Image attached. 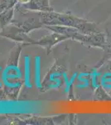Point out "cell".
Wrapping results in <instances>:
<instances>
[{
  "label": "cell",
  "instance_id": "cell-2",
  "mask_svg": "<svg viewBox=\"0 0 111 125\" xmlns=\"http://www.w3.org/2000/svg\"><path fill=\"white\" fill-rule=\"evenodd\" d=\"M24 83L28 88H31L32 85L30 83V58L28 57L25 58V64H24Z\"/></svg>",
  "mask_w": 111,
  "mask_h": 125
},
{
  "label": "cell",
  "instance_id": "cell-1",
  "mask_svg": "<svg viewBox=\"0 0 111 125\" xmlns=\"http://www.w3.org/2000/svg\"><path fill=\"white\" fill-rule=\"evenodd\" d=\"M21 77V73L19 68L16 66H9L6 68V69L3 72V81L6 86L9 87V79H14V78H19Z\"/></svg>",
  "mask_w": 111,
  "mask_h": 125
},
{
  "label": "cell",
  "instance_id": "cell-3",
  "mask_svg": "<svg viewBox=\"0 0 111 125\" xmlns=\"http://www.w3.org/2000/svg\"><path fill=\"white\" fill-rule=\"evenodd\" d=\"M35 85L37 88H40V62L39 58H35Z\"/></svg>",
  "mask_w": 111,
  "mask_h": 125
}]
</instances>
